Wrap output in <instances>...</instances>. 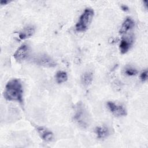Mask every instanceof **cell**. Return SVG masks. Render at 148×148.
<instances>
[{
  "instance_id": "6da1fadb",
  "label": "cell",
  "mask_w": 148,
  "mask_h": 148,
  "mask_svg": "<svg viewBox=\"0 0 148 148\" xmlns=\"http://www.w3.org/2000/svg\"><path fill=\"white\" fill-rule=\"evenodd\" d=\"M3 95L9 101H16L22 104L23 102V88L20 80L14 78L9 80L5 85Z\"/></svg>"
},
{
  "instance_id": "7a4b0ae2",
  "label": "cell",
  "mask_w": 148,
  "mask_h": 148,
  "mask_svg": "<svg viewBox=\"0 0 148 148\" xmlns=\"http://www.w3.org/2000/svg\"><path fill=\"white\" fill-rule=\"evenodd\" d=\"M94 15V12L92 9L86 8L82 14L80 15L75 27L77 32L86 31L90 25Z\"/></svg>"
},
{
  "instance_id": "3957f363",
  "label": "cell",
  "mask_w": 148,
  "mask_h": 148,
  "mask_svg": "<svg viewBox=\"0 0 148 148\" xmlns=\"http://www.w3.org/2000/svg\"><path fill=\"white\" fill-rule=\"evenodd\" d=\"M74 121L81 127L85 128L89 125V116L87 110L82 103H78L73 116Z\"/></svg>"
},
{
  "instance_id": "277c9868",
  "label": "cell",
  "mask_w": 148,
  "mask_h": 148,
  "mask_svg": "<svg viewBox=\"0 0 148 148\" xmlns=\"http://www.w3.org/2000/svg\"><path fill=\"white\" fill-rule=\"evenodd\" d=\"M106 105L109 110L115 116L122 117L127 115V110L123 105H118L112 101H108Z\"/></svg>"
},
{
  "instance_id": "5b68a950",
  "label": "cell",
  "mask_w": 148,
  "mask_h": 148,
  "mask_svg": "<svg viewBox=\"0 0 148 148\" xmlns=\"http://www.w3.org/2000/svg\"><path fill=\"white\" fill-rule=\"evenodd\" d=\"M29 47L27 44H23L15 51L13 54L14 58L17 61L24 60L29 55Z\"/></svg>"
},
{
  "instance_id": "8992f818",
  "label": "cell",
  "mask_w": 148,
  "mask_h": 148,
  "mask_svg": "<svg viewBox=\"0 0 148 148\" xmlns=\"http://www.w3.org/2000/svg\"><path fill=\"white\" fill-rule=\"evenodd\" d=\"M36 63L39 65L45 67H54L56 66L55 61L49 56L41 55L35 59Z\"/></svg>"
},
{
  "instance_id": "52a82bcc",
  "label": "cell",
  "mask_w": 148,
  "mask_h": 148,
  "mask_svg": "<svg viewBox=\"0 0 148 148\" xmlns=\"http://www.w3.org/2000/svg\"><path fill=\"white\" fill-rule=\"evenodd\" d=\"M38 133L40 135V138L46 142H50L54 138L53 133L49 129L44 127H38L36 128Z\"/></svg>"
},
{
  "instance_id": "ba28073f",
  "label": "cell",
  "mask_w": 148,
  "mask_h": 148,
  "mask_svg": "<svg viewBox=\"0 0 148 148\" xmlns=\"http://www.w3.org/2000/svg\"><path fill=\"white\" fill-rule=\"evenodd\" d=\"M35 32V27L29 25L23 28L18 34V38L20 40H24L32 36Z\"/></svg>"
},
{
  "instance_id": "9c48e42d",
  "label": "cell",
  "mask_w": 148,
  "mask_h": 148,
  "mask_svg": "<svg viewBox=\"0 0 148 148\" xmlns=\"http://www.w3.org/2000/svg\"><path fill=\"white\" fill-rule=\"evenodd\" d=\"M95 133L98 139H102L107 138L110 134V130L106 126H98L95 129Z\"/></svg>"
},
{
  "instance_id": "30bf717a",
  "label": "cell",
  "mask_w": 148,
  "mask_h": 148,
  "mask_svg": "<svg viewBox=\"0 0 148 148\" xmlns=\"http://www.w3.org/2000/svg\"><path fill=\"white\" fill-rule=\"evenodd\" d=\"M134 25H135V23L134 20L130 17H127L123 23L119 32L121 34H125L129 30L133 28Z\"/></svg>"
},
{
  "instance_id": "8fae6325",
  "label": "cell",
  "mask_w": 148,
  "mask_h": 148,
  "mask_svg": "<svg viewBox=\"0 0 148 148\" xmlns=\"http://www.w3.org/2000/svg\"><path fill=\"white\" fill-rule=\"evenodd\" d=\"M82 84L85 86H89L92 82L93 80V73L91 71H86L84 72L80 78Z\"/></svg>"
},
{
  "instance_id": "7c38bea8",
  "label": "cell",
  "mask_w": 148,
  "mask_h": 148,
  "mask_svg": "<svg viewBox=\"0 0 148 148\" xmlns=\"http://www.w3.org/2000/svg\"><path fill=\"white\" fill-rule=\"evenodd\" d=\"M132 39L130 40L127 39H122L119 46L120 52L122 54L126 53L130 49L132 45Z\"/></svg>"
},
{
  "instance_id": "4fadbf2b",
  "label": "cell",
  "mask_w": 148,
  "mask_h": 148,
  "mask_svg": "<svg viewBox=\"0 0 148 148\" xmlns=\"http://www.w3.org/2000/svg\"><path fill=\"white\" fill-rule=\"evenodd\" d=\"M56 82L60 84L64 83L67 81L68 80V75L66 72L63 71H58L55 76Z\"/></svg>"
},
{
  "instance_id": "5bb4252c",
  "label": "cell",
  "mask_w": 148,
  "mask_h": 148,
  "mask_svg": "<svg viewBox=\"0 0 148 148\" xmlns=\"http://www.w3.org/2000/svg\"><path fill=\"white\" fill-rule=\"evenodd\" d=\"M138 73V71L133 68H127L125 71H124V73L127 75V76H135L137 73Z\"/></svg>"
},
{
  "instance_id": "9a60e30c",
  "label": "cell",
  "mask_w": 148,
  "mask_h": 148,
  "mask_svg": "<svg viewBox=\"0 0 148 148\" xmlns=\"http://www.w3.org/2000/svg\"><path fill=\"white\" fill-rule=\"evenodd\" d=\"M140 80H141L142 82H143L147 81V69L143 71L140 73Z\"/></svg>"
},
{
  "instance_id": "2e32d148",
  "label": "cell",
  "mask_w": 148,
  "mask_h": 148,
  "mask_svg": "<svg viewBox=\"0 0 148 148\" xmlns=\"http://www.w3.org/2000/svg\"><path fill=\"white\" fill-rule=\"evenodd\" d=\"M10 1H7V0H1V2H0V3L1 5H6L7 3H9Z\"/></svg>"
},
{
  "instance_id": "e0dca14e",
  "label": "cell",
  "mask_w": 148,
  "mask_h": 148,
  "mask_svg": "<svg viewBox=\"0 0 148 148\" xmlns=\"http://www.w3.org/2000/svg\"><path fill=\"white\" fill-rule=\"evenodd\" d=\"M121 9H122V10H123L124 11H128V9H129V8H128V7L127 6H126V5H121Z\"/></svg>"
}]
</instances>
